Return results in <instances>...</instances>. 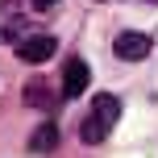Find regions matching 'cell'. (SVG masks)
<instances>
[{"mask_svg":"<svg viewBox=\"0 0 158 158\" xmlns=\"http://www.w3.org/2000/svg\"><path fill=\"white\" fill-rule=\"evenodd\" d=\"M117 117H121V100H117V96H108V92H100V96H96V104H92V112H87V121L79 125V137H83L87 146L104 142V137L112 133V125H117Z\"/></svg>","mask_w":158,"mask_h":158,"instance_id":"cell-1","label":"cell"},{"mask_svg":"<svg viewBox=\"0 0 158 158\" xmlns=\"http://www.w3.org/2000/svg\"><path fill=\"white\" fill-rule=\"evenodd\" d=\"M58 42L50 38V33H29V38H21V46H17V58L21 63H46V58H54Z\"/></svg>","mask_w":158,"mask_h":158,"instance_id":"cell-2","label":"cell"},{"mask_svg":"<svg viewBox=\"0 0 158 158\" xmlns=\"http://www.w3.org/2000/svg\"><path fill=\"white\" fill-rule=\"evenodd\" d=\"M87 79H92V71H87V63L83 58H71L67 63V71H63V100H75V96H83L87 92Z\"/></svg>","mask_w":158,"mask_h":158,"instance_id":"cell-3","label":"cell"},{"mask_svg":"<svg viewBox=\"0 0 158 158\" xmlns=\"http://www.w3.org/2000/svg\"><path fill=\"white\" fill-rule=\"evenodd\" d=\"M112 54H117L121 63H137V58L150 54V38H146V33H117Z\"/></svg>","mask_w":158,"mask_h":158,"instance_id":"cell-4","label":"cell"},{"mask_svg":"<svg viewBox=\"0 0 158 158\" xmlns=\"http://www.w3.org/2000/svg\"><path fill=\"white\" fill-rule=\"evenodd\" d=\"M54 146H58V129H54V125H42L38 133L29 137V150H33V154H50Z\"/></svg>","mask_w":158,"mask_h":158,"instance_id":"cell-5","label":"cell"},{"mask_svg":"<svg viewBox=\"0 0 158 158\" xmlns=\"http://www.w3.org/2000/svg\"><path fill=\"white\" fill-rule=\"evenodd\" d=\"M33 4H38V8H50V4H58V0H33Z\"/></svg>","mask_w":158,"mask_h":158,"instance_id":"cell-6","label":"cell"}]
</instances>
